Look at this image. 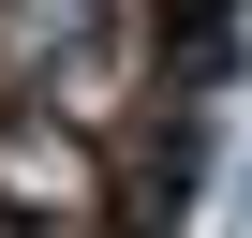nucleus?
Wrapping results in <instances>:
<instances>
[{
	"mask_svg": "<svg viewBox=\"0 0 252 238\" xmlns=\"http://www.w3.org/2000/svg\"><path fill=\"white\" fill-rule=\"evenodd\" d=\"M119 60H134V0H0V89H104Z\"/></svg>",
	"mask_w": 252,
	"mask_h": 238,
	"instance_id": "obj_2",
	"label": "nucleus"
},
{
	"mask_svg": "<svg viewBox=\"0 0 252 238\" xmlns=\"http://www.w3.org/2000/svg\"><path fill=\"white\" fill-rule=\"evenodd\" d=\"M104 149L89 119L45 104V89H0V238H60V223H104Z\"/></svg>",
	"mask_w": 252,
	"mask_h": 238,
	"instance_id": "obj_1",
	"label": "nucleus"
}]
</instances>
